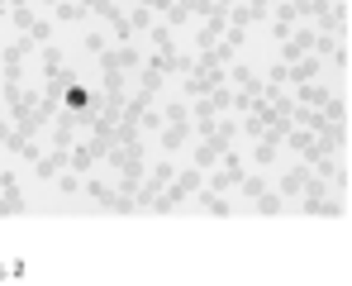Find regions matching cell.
I'll return each mask as SVG.
<instances>
[{
	"instance_id": "obj_1",
	"label": "cell",
	"mask_w": 352,
	"mask_h": 286,
	"mask_svg": "<svg viewBox=\"0 0 352 286\" xmlns=\"http://www.w3.org/2000/svg\"><path fill=\"white\" fill-rule=\"evenodd\" d=\"M200 186H205V172H200V167L176 172L172 181H167V191L148 201V210H153V215H172V210H181V205H186V201H190V196H195Z\"/></svg>"
},
{
	"instance_id": "obj_2",
	"label": "cell",
	"mask_w": 352,
	"mask_h": 286,
	"mask_svg": "<svg viewBox=\"0 0 352 286\" xmlns=\"http://www.w3.org/2000/svg\"><path fill=\"white\" fill-rule=\"evenodd\" d=\"M181 81H186V96H190V101H200V96H210V91H219V86L229 81V67H224V62H214L210 53H200L190 67H186V76H181Z\"/></svg>"
},
{
	"instance_id": "obj_3",
	"label": "cell",
	"mask_w": 352,
	"mask_h": 286,
	"mask_svg": "<svg viewBox=\"0 0 352 286\" xmlns=\"http://www.w3.org/2000/svg\"><path fill=\"white\" fill-rule=\"evenodd\" d=\"M157 143H162L167 153H181V148L190 143V105H186V101H176V105H167V110H162Z\"/></svg>"
},
{
	"instance_id": "obj_4",
	"label": "cell",
	"mask_w": 352,
	"mask_h": 286,
	"mask_svg": "<svg viewBox=\"0 0 352 286\" xmlns=\"http://www.w3.org/2000/svg\"><path fill=\"white\" fill-rule=\"evenodd\" d=\"M319 29L314 34H329V39H348V0H314V14H309Z\"/></svg>"
},
{
	"instance_id": "obj_5",
	"label": "cell",
	"mask_w": 352,
	"mask_h": 286,
	"mask_svg": "<svg viewBox=\"0 0 352 286\" xmlns=\"http://www.w3.org/2000/svg\"><path fill=\"white\" fill-rule=\"evenodd\" d=\"M100 57V76H129V72H138L143 67V53L133 48V43H119V48H105Z\"/></svg>"
},
{
	"instance_id": "obj_6",
	"label": "cell",
	"mask_w": 352,
	"mask_h": 286,
	"mask_svg": "<svg viewBox=\"0 0 352 286\" xmlns=\"http://www.w3.org/2000/svg\"><path fill=\"white\" fill-rule=\"evenodd\" d=\"M243 176H248V167H243V158L229 148V153L214 163V176H210L205 186H210V191H238V181H243Z\"/></svg>"
},
{
	"instance_id": "obj_7",
	"label": "cell",
	"mask_w": 352,
	"mask_h": 286,
	"mask_svg": "<svg viewBox=\"0 0 352 286\" xmlns=\"http://www.w3.org/2000/svg\"><path fill=\"white\" fill-rule=\"evenodd\" d=\"M24 210H29V201H24V191H19V176H14V172H0V220L24 215Z\"/></svg>"
},
{
	"instance_id": "obj_8",
	"label": "cell",
	"mask_w": 352,
	"mask_h": 286,
	"mask_svg": "<svg viewBox=\"0 0 352 286\" xmlns=\"http://www.w3.org/2000/svg\"><path fill=\"white\" fill-rule=\"evenodd\" d=\"M314 39H319V34H314L309 24H305V29H291V39L281 43V62H295V57L314 53Z\"/></svg>"
},
{
	"instance_id": "obj_9",
	"label": "cell",
	"mask_w": 352,
	"mask_h": 286,
	"mask_svg": "<svg viewBox=\"0 0 352 286\" xmlns=\"http://www.w3.org/2000/svg\"><path fill=\"white\" fill-rule=\"evenodd\" d=\"M309 176H314V172L305 167V163H300V167H291L286 176H281V186H276V191H281V201H300V191L309 186Z\"/></svg>"
},
{
	"instance_id": "obj_10",
	"label": "cell",
	"mask_w": 352,
	"mask_h": 286,
	"mask_svg": "<svg viewBox=\"0 0 352 286\" xmlns=\"http://www.w3.org/2000/svg\"><path fill=\"white\" fill-rule=\"evenodd\" d=\"M34 172H38V181H58V172H67V148H53V153H38V163H34Z\"/></svg>"
},
{
	"instance_id": "obj_11",
	"label": "cell",
	"mask_w": 352,
	"mask_h": 286,
	"mask_svg": "<svg viewBox=\"0 0 352 286\" xmlns=\"http://www.w3.org/2000/svg\"><path fill=\"white\" fill-rule=\"evenodd\" d=\"M300 91H295V105H305V110H319L324 101H329V86L324 81H295Z\"/></svg>"
},
{
	"instance_id": "obj_12",
	"label": "cell",
	"mask_w": 352,
	"mask_h": 286,
	"mask_svg": "<svg viewBox=\"0 0 352 286\" xmlns=\"http://www.w3.org/2000/svg\"><path fill=\"white\" fill-rule=\"evenodd\" d=\"M195 205H200L205 215H219V220H229V201H224L219 191H210V186H200V191H195Z\"/></svg>"
},
{
	"instance_id": "obj_13",
	"label": "cell",
	"mask_w": 352,
	"mask_h": 286,
	"mask_svg": "<svg viewBox=\"0 0 352 286\" xmlns=\"http://www.w3.org/2000/svg\"><path fill=\"white\" fill-rule=\"evenodd\" d=\"M38 62H43V81H53V76H67V62H62V53L53 48V43H43Z\"/></svg>"
},
{
	"instance_id": "obj_14",
	"label": "cell",
	"mask_w": 352,
	"mask_h": 286,
	"mask_svg": "<svg viewBox=\"0 0 352 286\" xmlns=\"http://www.w3.org/2000/svg\"><path fill=\"white\" fill-rule=\"evenodd\" d=\"M286 67H291V81H314V76H319V57L314 53L295 57V62H286Z\"/></svg>"
},
{
	"instance_id": "obj_15",
	"label": "cell",
	"mask_w": 352,
	"mask_h": 286,
	"mask_svg": "<svg viewBox=\"0 0 352 286\" xmlns=\"http://www.w3.org/2000/svg\"><path fill=\"white\" fill-rule=\"evenodd\" d=\"M252 210L257 215H281L286 201H281V191H262V196H252Z\"/></svg>"
},
{
	"instance_id": "obj_16",
	"label": "cell",
	"mask_w": 352,
	"mask_h": 286,
	"mask_svg": "<svg viewBox=\"0 0 352 286\" xmlns=\"http://www.w3.org/2000/svg\"><path fill=\"white\" fill-rule=\"evenodd\" d=\"M62 105H67V110H86V105H91V91H86V86H76V81H72V86H67V91H62Z\"/></svg>"
},
{
	"instance_id": "obj_17",
	"label": "cell",
	"mask_w": 352,
	"mask_h": 286,
	"mask_svg": "<svg viewBox=\"0 0 352 286\" xmlns=\"http://www.w3.org/2000/svg\"><path fill=\"white\" fill-rule=\"evenodd\" d=\"M86 14H91L86 5H76V0H58V19H62V24H81Z\"/></svg>"
},
{
	"instance_id": "obj_18",
	"label": "cell",
	"mask_w": 352,
	"mask_h": 286,
	"mask_svg": "<svg viewBox=\"0 0 352 286\" xmlns=\"http://www.w3.org/2000/svg\"><path fill=\"white\" fill-rule=\"evenodd\" d=\"M276 148H281V143H272V139H257V148H252L257 167H272V163H276Z\"/></svg>"
},
{
	"instance_id": "obj_19",
	"label": "cell",
	"mask_w": 352,
	"mask_h": 286,
	"mask_svg": "<svg viewBox=\"0 0 352 286\" xmlns=\"http://www.w3.org/2000/svg\"><path fill=\"white\" fill-rule=\"evenodd\" d=\"M129 29H133V34H138V29H153V10H148V5H133V10H129Z\"/></svg>"
},
{
	"instance_id": "obj_20",
	"label": "cell",
	"mask_w": 352,
	"mask_h": 286,
	"mask_svg": "<svg viewBox=\"0 0 352 286\" xmlns=\"http://www.w3.org/2000/svg\"><path fill=\"white\" fill-rule=\"evenodd\" d=\"M58 191H62V196H76V191H81V176H76L72 167L58 172Z\"/></svg>"
},
{
	"instance_id": "obj_21",
	"label": "cell",
	"mask_w": 352,
	"mask_h": 286,
	"mask_svg": "<svg viewBox=\"0 0 352 286\" xmlns=\"http://www.w3.org/2000/svg\"><path fill=\"white\" fill-rule=\"evenodd\" d=\"M29 39H34V43H38V48H43V43H48V39H53V24H48V19H38V24H34V29H29Z\"/></svg>"
},
{
	"instance_id": "obj_22",
	"label": "cell",
	"mask_w": 352,
	"mask_h": 286,
	"mask_svg": "<svg viewBox=\"0 0 352 286\" xmlns=\"http://www.w3.org/2000/svg\"><path fill=\"white\" fill-rule=\"evenodd\" d=\"M238 191H248V201H252V196H262V191H267V181H262V176H243V181H238Z\"/></svg>"
},
{
	"instance_id": "obj_23",
	"label": "cell",
	"mask_w": 352,
	"mask_h": 286,
	"mask_svg": "<svg viewBox=\"0 0 352 286\" xmlns=\"http://www.w3.org/2000/svg\"><path fill=\"white\" fill-rule=\"evenodd\" d=\"M333 67H343V72H348V62H352V53H348V39H343V43H338V48H333Z\"/></svg>"
},
{
	"instance_id": "obj_24",
	"label": "cell",
	"mask_w": 352,
	"mask_h": 286,
	"mask_svg": "<svg viewBox=\"0 0 352 286\" xmlns=\"http://www.w3.org/2000/svg\"><path fill=\"white\" fill-rule=\"evenodd\" d=\"M267 81H276V86H286V81H291V67H286V62H276V67L267 72Z\"/></svg>"
},
{
	"instance_id": "obj_25",
	"label": "cell",
	"mask_w": 352,
	"mask_h": 286,
	"mask_svg": "<svg viewBox=\"0 0 352 286\" xmlns=\"http://www.w3.org/2000/svg\"><path fill=\"white\" fill-rule=\"evenodd\" d=\"M243 5H248V10H252V19H267V10H272V5H276V0H243Z\"/></svg>"
},
{
	"instance_id": "obj_26",
	"label": "cell",
	"mask_w": 352,
	"mask_h": 286,
	"mask_svg": "<svg viewBox=\"0 0 352 286\" xmlns=\"http://www.w3.org/2000/svg\"><path fill=\"white\" fill-rule=\"evenodd\" d=\"M86 48H91V53H105L110 43H105V34H91V39H86Z\"/></svg>"
},
{
	"instance_id": "obj_27",
	"label": "cell",
	"mask_w": 352,
	"mask_h": 286,
	"mask_svg": "<svg viewBox=\"0 0 352 286\" xmlns=\"http://www.w3.org/2000/svg\"><path fill=\"white\" fill-rule=\"evenodd\" d=\"M138 5H148L153 14H167V5H172V0H138Z\"/></svg>"
},
{
	"instance_id": "obj_28",
	"label": "cell",
	"mask_w": 352,
	"mask_h": 286,
	"mask_svg": "<svg viewBox=\"0 0 352 286\" xmlns=\"http://www.w3.org/2000/svg\"><path fill=\"white\" fill-rule=\"evenodd\" d=\"M76 5H86V10H91V0H76Z\"/></svg>"
},
{
	"instance_id": "obj_29",
	"label": "cell",
	"mask_w": 352,
	"mask_h": 286,
	"mask_svg": "<svg viewBox=\"0 0 352 286\" xmlns=\"http://www.w3.org/2000/svg\"><path fill=\"white\" fill-rule=\"evenodd\" d=\"M0 277H5V267H0Z\"/></svg>"
}]
</instances>
